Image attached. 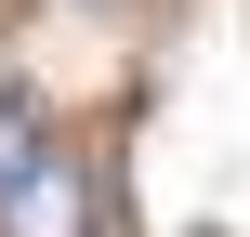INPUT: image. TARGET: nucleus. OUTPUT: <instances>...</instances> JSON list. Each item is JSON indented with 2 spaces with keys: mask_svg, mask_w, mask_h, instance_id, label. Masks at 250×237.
Here are the masks:
<instances>
[{
  "mask_svg": "<svg viewBox=\"0 0 250 237\" xmlns=\"http://www.w3.org/2000/svg\"><path fill=\"white\" fill-rule=\"evenodd\" d=\"M0 237H105V185H92V158L40 132V145L0 172Z\"/></svg>",
  "mask_w": 250,
  "mask_h": 237,
  "instance_id": "nucleus-1",
  "label": "nucleus"
},
{
  "mask_svg": "<svg viewBox=\"0 0 250 237\" xmlns=\"http://www.w3.org/2000/svg\"><path fill=\"white\" fill-rule=\"evenodd\" d=\"M26 145H40V106H26V92H0V172H13Z\"/></svg>",
  "mask_w": 250,
  "mask_h": 237,
  "instance_id": "nucleus-2",
  "label": "nucleus"
}]
</instances>
